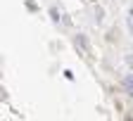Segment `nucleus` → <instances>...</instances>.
I'll use <instances>...</instances> for the list:
<instances>
[{"label":"nucleus","instance_id":"f257e3e1","mask_svg":"<svg viewBox=\"0 0 133 121\" xmlns=\"http://www.w3.org/2000/svg\"><path fill=\"white\" fill-rule=\"evenodd\" d=\"M124 88L133 95V74H126V76H124Z\"/></svg>","mask_w":133,"mask_h":121},{"label":"nucleus","instance_id":"f03ea898","mask_svg":"<svg viewBox=\"0 0 133 121\" xmlns=\"http://www.w3.org/2000/svg\"><path fill=\"white\" fill-rule=\"evenodd\" d=\"M50 19H52L55 24L59 22V10H57V7H50Z\"/></svg>","mask_w":133,"mask_h":121},{"label":"nucleus","instance_id":"7ed1b4c3","mask_svg":"<svg viewBox=\"0 0 133 121\" xmlns=\"http://www.w3.org/2000/svg\"><path fill=\"white\" fill-rule=\"evenodd\" d=\"M102 14H105L102 7H95V19H97V22H102Z\"/></svg>","mask_w":133,"mask_h":121},{"label":"nucleus","instance_id":"20e7f679","mask_svg":"<svg viewBox=\"0 0 133 121\" xmlns=\"http://www.w3.org/2000/svg\"><path fill=\"white\" fill-rule=\"evenodd\" d=\"M126 64H128V66L133 69V55H126Z\"/></svg>","mask_w":133,"mask_h":121},{"label":"nucleus","instance_id":"39448f33","mask_svg":"<svg viewBox=\"0 0 133 121\" xmlns=\"http://www.w3.org/2000/svg\"><path fill=\"white\" fill-rule=\"evenodd\" d=\"M128 19H131V22H133V7H131V10H128Z\"/></svg>","mask_w":133,"mask_h":121}]
</instances>
